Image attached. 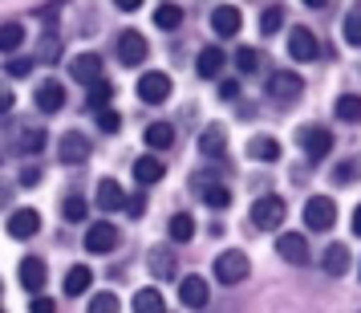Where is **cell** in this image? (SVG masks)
Here are the masks:
<instances>
[{"mask_svg": "<svg viewBox=\"0 0 361 313\" xmlns=\"http://www.w3.org/2000/svg\"><path fill=\"white\" fill-rule=\"evenodd\" d=\"M300 94H305V78H300V73H293V69H276V73L268 78V98L280 102V106L296 102Z\"/></svg>", "mask_w": 361, "mask_h": 313, "instance_id": "obj_1", "label": "cell"}, {"mask_svg": "<svg viewBox=\"0 0 361 313\" xmlns=\"http://www.w3.org/2000/svg\"><path fill=\"white\" fill-rule=\"evenodd\" d=\"M284 215H288V203H284L280 196H260L256 203H252V224L264 228V232L280 228V224H284Z\"/></svg>", "mask_w": 361, "mask_h": 313, "instance_id": "obj_2", "label": "cell"}, {"mask_svg": "<svg viewBox=\"0 0 361 313\" xmlns=\"http://www.w3.org/2000/svg\"><path fill=\"white\" fill-rule=\"evenodd\" d=\"M247 256L240 252V248H231V252H224V256H215V280L219 285H240V280L247 277Z\"/></svg>", "mask_w": 361, "mask_h": 313, "instance_id": "obj_3", "label": "cell"}, {"mask_svg": "<svg viewBox=\"0 0 361 313\" xmlns=\"http://www.w3.org/2000/svg\"><path fill=\"white\" fill-rule=\"evenodd\" d=\"M305 224H309L312 232H329L337 224V203L329 196H312L309 203H305Z\"/></svg>", "mask_w": 361, "mask_h": 313, "instance_id": "obj_4", "label": "cell"}, {"mask_svg": "<svg viewBox=\"0 0 361 313\" xmlns=\"http://www.w3.org/2000/svg\"><path fill=\"white\" fill-rule=\"evenodd\" d=\"M57 159H61L66 167L85 163V159H90V138H85V134H78V131L61 134V138H57Z\"/></svg>", "mask_w": 361, "mask_h": 313, "instance_id": "obj_5", "label": "cell"}, {"mask_svg": "<svg viewBox=\"0 0 361 313\" xmlns=\"http://www.w3.org/2000/svg\"><path fill=\"white\" fill-rule=\"evenodd\" d=\"M296 143H300V150H305L309 159H325L329 150H333V134H329L325 126H300Z\"/></svg>", "mask_w": 361, "mask_h": 313, "instance_id": "obj_6", "label": "cell"}, {"mask_svg": "<svg viewBox=\"0 0 361 313\" xmlns=\"http://www.w3.org/2000/svg\"><path fill=\"white\" fill-rule=\"evenodd\" d=\"M138 98L150 102V106L166 102V98H171V78H166V73H159V69L142 73V78H138Z\"/></svg>", "mask_w": 361, "mask_h": 313, "instance_id": "obj_7", "label": "cell"}, {"mask_svg": "<svg viewBox=\"0 0 361 313\" xmlns=\"http://www.w3.org/2000/svg\"><path fill=\"white\" fill-rule=\"evenodd\" d=\"M118 61L122 66H142L147 61V41H142V33L126 29V33L118 37Z\"/></svg>", "mask_w": 361, "mask_h": 313, "instance_id": "obj_8", "label": "cell"}, {"mask_svg": "<svg viewBox=\"0 0 361 313\" xmlns=\"http://www.w3.org/2000/svg\"><path fill=\"white\" fill-rule=\"evenodd\" d=\"M33 102H37V110H41V114H57V110H61V106H66V85L61 82H41L37 85V94H33Z\"/></svg>", "mask_w": 361, "mask_h": 313, "instance_id": "obj_9", "label": "cell"}, {"mask_svg": "<svg viewBox=\"0 0 361 313\" xmlns=\"http://www.w3.org/2000/svg\"><path fill=\"white\" fill-rule=\"evenodd\" d=\"M69 73L82 85H98L102 82V57L98 53H78V57L69 61Z\"/></svg>", "mask_w": 361, "mask_h": 313, "instance_id": "obj_10", "label": "cell"}, {"mask_svg": "<svg viewBox=\"0 0 361 313\" xmlns=\"http://www.w3.org/2000/svg\"><path fill=\"white\" fill-rule=\"evenodd\" d=\"M179 301L187 305V309H203V305L212 301L207 280H203V277H183V280H179Z\"/></svg>", "mask_w": 361, "mask_h": 313, "instance_id": "obj_11", "label": "cell"}, {"mask_svg": "<svg viewBox=\"0 0 361 313\" xmlns=\"http://www.w3.org/2000/svg\"><path fill=\"white\" fill-rule=\"evenodd\" d=\"M147 264H150V273L159 280H171L175 277V268H179V261H175V248L171 244H154L147 252Z\"/></svg>", "mask_w": 361, "mask_h": 313, "instance_id": "obj_12", "label": "cell"}, {"mask_svg": "<svg viewBox=\"0 0 361 313\" xmlns=\"http://www.w3.org/2000/svg\"><path fill=\"white\" fill-rule=\"evenodd\" d=\"M85 248H90V252H114L118 248V228L106 224V220H102V224H90V228H85Z\"/></svg>", "mask_w": 361, "mask_h": 313, "instance_id": "obj_13", "label": "cell"}, {"mask_svg": "<svg viewBox=\"0 0 361 313\" xmlns=\"http://www.w3.org/2000/svg\"><path fill=\"white\" fill-rule=\"evenodd\" d=\"M276 252L288 264H305L309 261V240L300 232H284V236H276Z\"/></svg>", "mask_w": 361, "mask_h": 313, "instance_id": "obj_14", "label": "cell"}, {"mask_svg": "<svg viewBox=\"0 0 361 313\" xmlns=\"http://www.w3.org/2000/svg\"><path fill=\"white\" fill-rule=\"evenodd\" d=\"M240 25H244V17H240V8H235V4H219V8L212 13L215 37H235V33H240Z\"/></svg>", "mask_w": 361, "mask_h": 313, "instance_id": "obj_15", "label": "cell"}, {"mask_svg": "<svg viewBox=\"0 0 361 313\" xmlns=\"http://www.w3.org/2000/svg\"><path fill=\"white\" fill-rule=\"evenodd\" d=\"M288 53H293L296 61H312V57L321 53V45H317V37L300 25V29H293V33H288Z\"/></svg>", "mask_w": 361, "mask_h": 313, "instance_id": "obj_16", "label": "cell"}, {"mask_svg": "<svg viewBox=\"0 0 361 313\" xmlns=\"http://www.w3.org/2000/svg\"><path fill=\"white\" fill-rule=\"evenodd\" d=\"M37 228H41V215H37L33 208H20V212L8 215V236H17V240L37 236Z\"/></svg>", "mask_w": 361, "mask_h": 313, "instance_id": "obj_17", "label": "cell"}, {"mask_svg": "<svg viewBox=\"0 0 361 313\" xmlns=\"http://www.w3.org/2000/svg\"><path fill=\"white\" fill-rule=\"evenodd\" d=\"M45 277H49V273H45V261H41V256H25V261H20V285H25L29 293H41Z\"/></svg>", "mask_w": 361, "mask_h": 313, "instance_id": "obj_18", "label": "cell"}, {"mask_svg": "<svg viewBox=\"0 0 361 313\" xmlns=\"http://www.w3.org/2000/svg\"><path fill=\"white\" fill-rule=\"evenodd\" d=\"M98 208L102 212H118V208H126V191L118 187V179H102L98 183Z\"/></svg>", "mask_w": 361, "mask_h": 313, "instance_id": "obj_19", "label": "cell"}, {"mask_svg": "<svg viewBox=\"0 0 361 313\" xmlns=\"http://www.w3.org/2000/svg\"><path fill=\"white\" fill-rule=\"evenodd\" d=\"M45 138H49V134L41 131V126H20V131L13 134V147L25 150V155H37V150H45Z\"/></svg>", "mask_w": 361, "mask_h": 313, "instance_id": "obj_20", "label": "cell"}, {"mask_svg": "<svg viewBox=\"0 0 361 313\" xmlns=\"http://www.w3.org/2000/svg\"><path fill=\"white\" fill-rule=\"evenodd\" d=\"M166 175V167H163V159H154V155H142L138 163H134V179L142 183V187H150V183H159Z\"/></svg>", "mask_w": 361, "mask_h": 313, "instance_id": "obj_21", "label": "cell"}, {"mask_svg": "<svg viewBox=\"0 0 361 313\" xmlns=\"http://www.w3.org/2000/svg\"><path fill=\"white\" fill-rule=\"evenodd\" d=\"M199 150H203L207 159H219V155L228 150V134H224V126H207V131L199 134Z\"/></svg>", "mask_w": 361, "mask_h": 313, "instance_id": "obj_22", "label": "cell"}, {"mask_svg": "<svg viewBox=\"0 0 361 313\" xmlns=\"http://www.w3.org/2000/svg\"><path fill=\"white\" fill-rule=\"evenodd\" d=\"M247 159L276 163V159H280V143H276V138H268V134H260V138H252V143H247Z\"/></svg>", "mask_w": 361, "mask_h": 313, "instance_id": "obj_23", "label": "cell"}, {"mask_svg": "<svg viewBox=\"0 0 361 313\" xmlns=\"http://www.w3.org/2000/svg\"><path fill=\"white\" fill-rule=\"evenodd\" d=\"M195 69H199V78H215V73L224 69V49H219V45H207V49L199 53Z\"/></svg>", "mask_w": 361, "mask_h": 313, "instance_id": "obj_24", "label": "cell"}, {"mask_svg": "<svg viewBox=\"0 0 361 313\" xmlns=\"http://www.w3.org/2000/svg\"><path fill=\"white\" fill-rule=\"evenodd\" d=\"M142 138H147V147H154V150H166L171 143H175V126H171V122H150Z\"/></svg>", "mask_w": 361, "mask_h": 313, "instance_id": "obj_25", "label": "cell"}, {"mask_svg": "<svg viewBox=\"0 0 361 313\" xmlns=\"http://www.w3.org/2000/svg\"><path fill=\"white\" fill-rule=\"evenodd\" d=\"M25 45V29H20V20H4L0 25V53H17Z\"/></svg>", "mask_w": 361, "mask_h": 313, "instance_id": "obj_26", "label": "cell"}, {"mask_svg": "<svg viewBox=\"0 0 361 313\" xmlns=\"http://www.w3.org/2000/svg\"><path fill=\"white\" fill-rule=\"evenodd\" d=\"M345 268H349V248L345 244H329L325 248V273L329 277H345Z\"/></svg>", "mask_w": 361, "mask_h": 313, "instance_id": "obj_27", "label": "cell"}, {"mask_svg": "<svg viewBox=\"0 0 361 313\" xmlns=\"http://www.w3.org/2000/svg\"><path fill=\"white\" fill-rule=\"evenodd\" d=\"M90 285H94V273H90L85 264H78V268H69V273H66V293L69 297H82Z\"/></svg>", "mask_w": 361, "mask_h": 313, "instance_id": "obj_28", "label": "cell"}, {"mask_svg": "<svg viewBox=\"0 0 361 313\" xmlns=\"http://www.w3.org/2000/svg\"><path fill=\"white\" fill-rule=\"evenodd\" d=\"M134 313H166L163 293H159V289H138V293H134Z\"/></svg>", "mask_w": 361, "mask_h": 313, "instance_id": "obj_29", "label": "cell"}, {"mask_svg": "<svg viewBox=\"0 0 361 313\" xmlns=\"http://www.w3.org/2000/svg\"><path fill=\"white\" fill-rule=\"evenodd\" d=\"M110 102H114V85L106 82V78H102L98 85H90V98H85V106H90L94 114H98V110H110Z\"/></svg>", "mask_w": 361, "mask_h": 313, "instance_id": "obj_30", "label": "cell"}, {"mask_svg": "<svg viewBox=\"0 0 361 313\" xmlns=\"http://www.w3.org/2000/svg\"><path fill=\"white\" fill-rule=\"evenodd\" d=\"M171 240H175V244H187V240H191V236H195V220H191V215L187 212H175L171 215Z\"/></svg>", "mask_w": 361, "mask_h": 313, "instance_id": "obj_31", "label": "cell"}, {"mask_svg": "<svg viewBox=\"0 0 361 313\" xmlns=\"http://www.w3.org/2000/svg\"><path fill=\"white\" fill-rule=\"evenodd\" d=\"M199 191H203V203H207V208H215V212H224V208L231 203V191L224 187V183H203Z\"/></svg>", "mask_w": 361, "mask_h": 313, "instance_id": "obj_32", "label": "cell"}, {"mask_svg": "<svg viewBox=\"0 0 361 313\" xmlns=\"http://www.w3.org/2000/svg\"><path fill=\"white\" fill-rule=\"evenodd\" d=\"M333 110H337L341 122H361V98H357V94H341Z\"/></svg>", "mask_w": 361, "mask_h": 313, "instance_id": "obj_33", "label": "cell"}, {"mask_svg": "<svg viewBox=\"0 0 361 313\" xmlns=\"http://www.w3.org/2000/svg\"><path fill=\"white\" fill-rule=\"evenodd\" d=\"M154 25H159V29H179L183 8L179 4H159V8H154Z\"/></svg>", "mask_w": 361, "mask_h": 313, "instance_id": "obj_34", "label": "cell"}, {"mask_svg": "<svg viewBox=\"0 0 361 313\" xmlns=\"http://www.w3.org/2000/svg\"><path fill=\"white\" fill-rule=\"evenodd\" d=\"M280 25H284V8H280V4H268V8L260 13V33H264V37H272Z\"/></svg>", "mask_w": 361, "mask_h": 313, "instance_id": "obj_35", "label": "cell"}, {"mask_svg": "<svg viewBox=\"0 0 361 313\" xmlns=\"http://www.w3.org/2000/svg\"><path fill=\"white\" fill-rule=\"evenodd\" d=\"M357 179H361V167L353 163V159H345V163L333 167V183H337V187H349V183H357Z\"/></svg>", "mask_w": 361, "mask_h": 313, "instance_id": "obj_36", "label": "cell"}, {"mask_svg": "<svg viewBox=\"0 0 361 313\" xmlns=\"http://www.w3.org/2000/svg\"><path fill=\"white\" fill-rule=\"evenodd\" d=\"M85 208H90V203L73 191V196H66V203H61V215H66L69 224H78V220H85Z\"/></svg>", "mask_w": 361, "mask_h": 313, "instance_id": "obj_37", "label": "cell"}, {"mask_svg": "<svg viewBox=\"0 0 361 313\" xmlns=\"http://www.w3.org/2000/svg\"><path fill=\"white\" fill-rule=\"evenodd\" d=\"M235 69H240V73H256V69H260V53L256 49H240L235 53Z\"/></svg>", "mask_w": 361, "mask_h": 313, "instance_id": "obj_38", "label": "cell"}, {"mask_svg": "<svg viewBox=\"0 0 361 313\" xmlns=\"http://www.w3.org/2000/svg\"><path fill=\"white\" fill-rule=\"evenodd\" d=\"M345 41H349V45H361V8H353V13L345 17Z\"/></svg>", "mask_w": 361, "mask_h": 313, "instance_id": "obj_39", "label": "cell"}, {"mask_svg": "<svg viewBox=\"0 0 361 313\" xmlns=\"http://www.w3.org/2000/svg\"><path fill=\"white\" fill-rule=\"evenodd\" d=\"M98 131L102 134H118V131H122V118H118V110H98Z\"/></svg>", "mask_w": 361, "mask_h": 313, "instance_id": "obj_40", "label": "cell"}, {"mask_svg": "<svg viewBox=\"0 0 361 313\" xmlns=\"http://www.w3.org/2000/svg\"><path fill=\"white\" fill-rule=\"evenodd\" d=\"M90 313H118V297H114V293H94V301H90Z\"/></svg>", "mask_w": 361, "mask_h": 313, "instance_id": "obj_41", "label": "cell"}, {"mask_svg": "<svg viewBox=\"0 0 361 313\" xmlns=\"http://www.w3.org/2000/svg\"><path fill=\"white\" fill-rule=\"evenodd\" d=\"M29 69H33V57H13V61L4 66V73H8V78H25Z\"/></svg>", "mask_w": 361, "mask_h": 313, "instance_id": "obj_42", "label": "cell"}, {"mask_svg": "<svg viewBox=\"0 0 361 313\" xmlns=\"http://www.w3.org/2000/svg\"><path fill=\"white\" fill-rule=\"evenodd\" d=\"M61 57V45H57V37L45 33V45H41V61H57Z\"/></svg>", "mask_w": 361, "mask_h": 313, "instance_id": "obj_43", "label": "cell"}, {"mask_svg": "<svg viewBox=\"0 0 361 313\" xmlns=\"http://www.w3.org/2000/svg\"><path fill=\"white\" fill-rule=\"evenodd\" d=\"M142 212H147V196H130V199H126V215H134V220H138Z\"/></svg>", "mask_w": 361, "mask_h": 313, "instance_id": "obj_44", "label": "cell"}, {"mask_svg": "<svg viewBox=\"0 0 361 313\" xmlns=\"http://www.w3.org/2000/svg\"><path fill=\"white\" fill-rule=\"evenodd\" d=\"M37 20H41V25H57V4H41V8H37Z\"/></svg>", "mask_w": 361, "mask_h": 313, "instance_id": "obj_45", "label": "cell"}, {"mask_svg": "<svg viewBox=\"0 0 361 313\" xmlns=\"http://www.w3.org/2000/svg\"><path fill=\"white\" fill-rule=\"evenodd\" d=\"M13 106H17V98H13V90H8V85L0 82V114H8Z\"/></svg>", "mask_w": 361, "mask_h": 313, "instance_id": "obj_46", "label": "cell"}, {"mask_svg": "<svg viewBox=\"0 0 361 313\" xmlns=\"http://www.w3.org/2000/svg\"><path fill=\"white\" fill-rule=\"evenodd\" d=\"M29 313H57V305H53L49 297H33V305H29Z\"/></svg>", "mask_w": 361, "mask_h": 313, "instance_id": "obj_47", "label": "cell"}, {"mask_svg": "<svg viewBox=\"0 0 361 313\" xmlns=\"http://www.w3.org/2000/svg\"><path fill=\"white\" fill-rule=\"evenodd\" d=\"M20 183H25V187H33V183H41V171H37V167H29V171L20 175Z\"/></svg>", "mask_w": 361, "mask_h": 313, "instance_id": "obj_48", "label": "cell"}, {"mask_svg": "<svg viewBox=\"0 0 361 313\" xmlns=\"http://www.w3.org/2000/svg\"><path fill=\"white\" fill-rule=\"evenodd\" d=\"M219 94H224V98H235V94H240V82H224V85H219Z\"/></svg>", "mask_w": 361, "mask_h": 313, "instance_id": "obj_49", "label": "cell"}, {"mask_svg": "<svg viewBox=\"0 0 361 313\" xmlns=\"http://www.w3.org/2000/svg\"><path fill=\"white\" fill-rule=\"evenodd\" d=\"M8 199H13V187H8V183H0V208H4Z\"/></svg>", "mask_w": 361, "mask_h": 313, "instance_id": "obj_50", "label": "cell"}, {"mask_svg": "<svg viewBox=\"0 0 361 313\" xmlns=\"http://www.w3.org/2000/svg\"><path fill=\"white\" fill-rule=\"evenodd\" d=\"M353 236H361V203H357V212H353Z\"/></svg>", "mask_w": 361, "mask_h": 313, "instance_id": "obj_51", "label": "cell"}, {"mask_svg": "<svg viewBox=\"0 0 361 313\" xmlns=\"http://www.w3.org/2000/svg\"><path fill=\"white\" fill-rule=\"evenodd\" d=\"M0 313H4V309H0Z\"/></svg>", "mask_w": 361, "mask_h": 313, "instance_id": "obj_52", "label": "cell"}]
</instances>
